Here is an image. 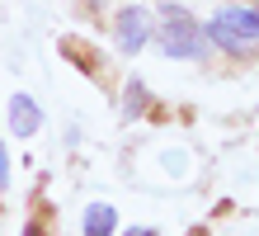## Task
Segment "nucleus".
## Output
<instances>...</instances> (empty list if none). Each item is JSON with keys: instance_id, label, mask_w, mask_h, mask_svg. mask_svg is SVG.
<instances>
[{"instance_id": "1", "label": "nucleus", "mask_w": 259, "mask_h": 236, "mask_svg": "<svg viewBox=\"0 0 259 236\" xmlns=\"http://www.w3.org/2000/svg\"><path fill=\"white\" fill-rule=\"evenodd\" d=\"M156 43L165 57H203L207 52V33L198 28V19L184 10V5H160V28H156Z\"/></svg>"}, {"instance_id": "2", "label": "nucleus", "mask_w": 259, "mask_h": 236, "mask_svg": "<svg viewBox=\"0 0 259 236\" xmlns=\"http://www.w3.org/2000/svg\"><path fill=\"white\" fill-rule=\"evenodd\" d=\"M207 43L226 47V52H245L250 43H259V10L254 5H226L207 19Z\"/></svg>"}, {"instance_id": "3", "label": "nucleus", "mask_w": 259, "mask_h": 236, "mask_svg": "<svg viewBox=\"0 0 259 236\" xmlns=\"http://www.w3.org/2000/svg\"><path fill=\"white\" fill-rule=\"evenodd\" d=\"M151 38H156V28H151V14L142 5H127L118 14V47H123V52H142Z\"/></svg>"}, {"instance_id": "4", "label": "nucleus", "mask_w": 259, "mask_h": 236, "mask_svg": "<svg viewBox=\"0 0 259 236\" xmlns=\"http://www.w3.org/2000/svg\"><path fill=\"white\" fill-rule=\"evenodd\" d=\"M38 123H42L38 104L28 99V94H14V99H10V132H14V137H33Z\"/></svg>"}, {"instance_id": "5", "label": "nucleus", "mask_w": 259, "mask_h": 236, "mask_svg": "<svg viewBox=\"0 0 259 236\" xmlns=\"http://www.w3.org/2000/svg\"><path fill=\"white\" fill-rule=\"evenodd\" d=\"M113 227H118V213L109 203H90L85 208V236H113Z\"/></svg>"}, {"instance_id": "6", "label": "nucleus", "mask_w": 259, "mask_h": 236, "mask_svg": "<svg viewBox=\"0 0 259 236\" xmlns=\"http://www.w3.org/2000/svg\"><path fill=\"white\" fill-rule=\"evenodd\" d=\"M127 104H132L127 114H142V104H146V90H142V85H127Z\"/></svg>"}, {"instance_id": "7", "label": "nucleus", "mask_w": 259, "mask_h": 236, "mask_svg": "<svg viewBox=\"0 0 259 236\" xmlns=\"http://www.w3.org/2000/svg\"><path fill=\"white\" fill-rule=\"evenodd\" d=\"M0 184H10V156H5V142H0Z\"/></svg>"}, {"instance_id": "8", "label": "nucleus", "mask_w": 259, "mask_h": 236, "mask_svg": "<svg viewBox=\"0 0 259 236\" xmlns=\"http://www.w3.org/2000/svg\"><path fill=\"white\" fill-rule=\"evenodd\" d=\"M127 236H160V231H151V227H142V231H137V227H132Z\"/></svg>"}, {"instance_id": "9", "label": "nucleus", "mask_w": 259, "mask_h": 236, "mask_svg": "<svg viewBox=\"0 0 259 236\" xmlns=\"http://www.w3.org/2000/svg\"><path fill=\"white\" fill-rule=\"evenodd\" d=\"M28 236H42V231H38V227H28Z\"/></svg>"}]
</instances>
